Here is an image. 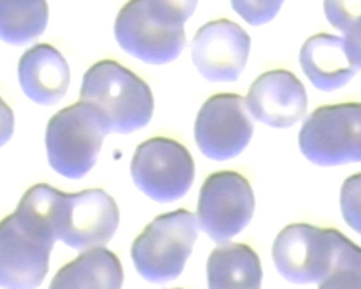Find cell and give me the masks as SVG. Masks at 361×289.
I'll return each instance as SVG.
<instances>
[{
	"mask_svg": "<svg viewBox=\"0 0 361 289\" xmlns=\"http://www.w3.org/2000/svg\"><path fill=\"white\" fill-rule=\"evenodd\" d=\"M50 225L56 240L75 250L103 247L119 226V208L103 188L63 193L37 184L23 195Z\"/></svg>",
	"mask_w": 361,
	"mask_h": 289,
	"instance_id": "6da1fadb",
	"label": "cell"
},
{
	"mask_svg": "<svg viewBox=\"0 0 361 289\" xmlns=\"http://www.w3.org/2000/svg\"><path fill=\"white\" fill-rule=\"evenodd\" d=\"M80 102L92 106L103 116L109 131L119 135H130L146 127L154 115L149 85L110 59L94 63L85 73Z\"/></svg>",
	"mask_w": 361,
	"mask_h": 289,
	"instance_id": "7a4b0ae2",
	"label": "cell"
},
{
	"mask_svg": "<svg viewBox=\"0 0 361 289\" xmlns=\"http://www.w3.org/2000/svg\"><path fill=\"white\" fill-rule=\"evenodd\" d=\"M56 237L38 211L20 199L0 221V288L37 289L50 266Z\"/></svg>",
	"mask_w": 361,
	"mask_h": 289,
	"instance_id": "3957f363",
	"label": "cell"
},
{
	"mask_svg": "<svg viewBox=\"0 0 361 289\" xmlns=\"http://www.w3.org/2000/svg\"><path fill=\"white\" fill-rule=\"evenodd\" d=\"M107 135L103 116L92 106L78 102L59 110L45 128L50 168L68 180H80L94 169Z\"/></svg>",
	"mask_w": 361,
	"mask_h": 289,
	"instance_id": "277c9868",
	"label": "cell"
},
{
	"mask_svg": "<svg viewBox=\"0 0 361 289\" xmlns=\"http://www.w3.org/2000/svg\"><path fill=\"white\" fill-rule=\"evenodd\" d=\"M197 235V217L187 209L155 217L131 246L135 270L151 283L175 281L184 271Z\"/></svg>",
	"mask_w": 361,
	"mask_h": 289,
	"instance_id": "5b68a950",
	"label": "cell"
},
{
	"mask_svg": "<svg viewBox=\"0 0 361 289\" xmlns=\"http://www.w3.org/2000/svg\"><path fill=\"white\" fill-rule=\"evenodd\" d=\"M300 151L322 168L361 163V103L321 106L304 121Z\"/></svg>",
	"mask_w": 361,
	"mask_h": 289,
	"instance_id": "8992f818",
	"label": "cell"
},
{
	"mask_svg": "<svg viewBox=\"0 0 361 289\" xmlns=\"http://www.w3.org/2000/svg\"><path fill=\"white\" fill-rule=\"evenodd\" d=\"M345 235L331 228L292 223L273 244V261L286 281L298 285L321 283L333 271Z\"/></svg>",
	"mask_w": 361,
	"mask_h": 289,
	"instance_id": "52a82bcc",
	"label": "cell"
},
{
	"mask_svg": "<svg viewBox=\"0 0 361 289\" xmlns=\"http://www.w3.org/2000/svg\"><path fill=\"white\" fill-rule=\"evenodd\" d=\"M195 160L175 139L152 137L142 142L131 160V178L145 196L158 204L175 202L193 185Z\"/></svg>",
	"mask_w": 361,
	"mask_h": 289,
	"instance_id": "ba28073f",
	"label": "cell"
},
{
	"mask_svg": "<svg viewBox=\"0 0 361 289\" xmlns=\"http://www.w3.org/2000/svg\"><path fill=\"white\" fill-rule=\"evenodd\" d=\"M255 214V193L247 178L221 171L203 181L197 201L199 228L219 244L231 241L245 229Z\"/></svg>",
	"mask_w": 361,
	"mask_h": 289,
	"instance_id": "9c48e42d",
	"label": "cell"
},
{
	"mask_svg": "<svg viewBox=\"0 0 361 289\" xmlns=\"http://www.w3.org/2000/svg\"><path fill=\"white\" fill-rule=\"evenodd\" d=\"M245 102L236 94H216L202 104L195 122L199 151L214 161L238 157L253 137Z\"/></svg>",
	"mask_w": 361,
	"mask_h": 289,
	"instance_id": "30bf717a",
	"label": "cell"
},
{
	"mask_svg": "<svg viewBox=\"0 0 361 289\" xmlns=\"http://www.w3.org/2000/svg\"><path fill=\"white\" fill-rule=\"evenodd\" d=\"M252 39L235 21L212 20L196 32L191 42V58L203 79L217 83H232L243 74Z\"/></svg>",
	"mask_w": 361,
	"mask_h": 289,
	"instance_id": "8fae6325",
	"label": "cell"
},
{
	"mask_svg": "<svg viewBox=\"0 0 361 289\" xmlns=\"http://www.w3.org/2000/svg\"><path fill=\"white\" fill-rule=\"evenodd\" d=\"M115 38L119 47L149 65L175 61L185 49V29L167 27L154 20L145 0H128L115 20Z\"/></svg>",
	"mask_w": 361,
	"mask_h": 289,
	"instance_id": "7c38bea8",
	"label": "cell"
},
{
	"mask_svg": "<svg viewBox=\"0 0 361 289\" xmlns=\"http://www.w3.org/2000/svg\"><path fill=\"white\" fill-rule=\"evenodd\" d=\"M250 115L273 128L295 125L307 112V92L288 70H271L252 83L245 98Z\"/></svg>",
	"mask_w": 361,
	"mask_h": 289,
	"instance_id": "4fadbf2b",
	"label": "cell"
},
{
	"mask_svg": "<svg viewBox=\"0 0 361 289\" xmlns=\"http://www.w3.org/2000/svg\"><path fill=\"white\" fill-rule=\"evenodd\" d=\"M18 82L23 94L39 106H54L71 83L70 65L50 44H37L21 54Z\"/></svg>",
	"mask_w": 361,
	"mask_h": 289,
	"instance_id": "5bb4252c",
	"label": "cell"
},
{
	"mask_svg": "<svg viewBox=\"0 0 361 289\" xmlns=\"http://www.w3.org/2000/svg\"><path fill=\"white\" fill-rule=\"evenodd\" d=\"M300 65L310 83L324 92L351 82L358 68L343 37L318 33L302 44Z\"/></svg>",
	"mask_w": 361,
	"mask_h": 289,
	"instance_id": "9a60e30c",
	"label": "cell"
},
{
	"mask_svg": "<svg viewBox=\"0 0 361 289\" xmlns=\"http://www.w3.org/2000/svg\"><path fill=\"white\" fill-rule=\"evenodd\" d=\"M123 269L115 253L89 249L56 273L49 289H122Z\"/></svg>",
	"mask_w": 361,
	"mask_h": 289,
	"instance_id": "2e32d148",
	"label": "cell"
},
{
	"mask_svg": "<svg viewBox=\"0 0 361 289\" xmlns=\"http://www.w3.org/2000/svg\"><path fill=\"white\" fill-rule=\"evenodd\" d=\"M208 289H262V265L247 244L216 247L207 262Z\"/></svg>",
	"mask_w": 361,
	"mask_h": 289,
	"instance_id": "e0dca14e",
	"label": "cell"
},
{
	"mask_svg": "<svg viewBox=\"0 0 361 289\" xmlns=\"http://www.w3.org/2000/svg\"><path fill=\"white\" fill-rule=\"evenodd\" d=\"M47 0H0V39L11 46L41 37L49 25Z\"/></svg>",
	"mask_w": 361,
	"mask_h": 289,
	"instance_id": "ac0fdd59",
	"label": "cell"
},
{
	"mask_svg": "<svg viewBox=\"0 0 361 289\" xmlns=\"http://www.w3.org/2000/svg\"><path fill=\"white\" fill-rule=\"evenodd\" d=\"M329 23L343 33L351 56L361 70V0H324Z\"/></svg>",
	"mask_w": 361,
	"mask_h": 289,
	"instance_id": "d6986e66",
	"label": "cell"
},
{
	"mask_svg": "<svg viewBox=\"0 0 361 289\" xmlns=\"http://www.w3.org/2000/svg\"><path fill=\"white\" fill-rule=\"evenodd\" d=\"M318 289H361V247L345 237L333 271Z\"/></svg>",
	"mask_w": 361,
	"mask_h": 289,
	"instance_id": "ffe728a7",
	"label": "cell"
},
{
	"mask_svg": "<svg viewBox=\"0 0 361 289\" xmlns=\"http://www.w3.org/2000/svg\"><path fill=\"white\" fill-rule=\"evenodd\" d=\"M197 2L199 0H145V6L160 25L180 29L195 14Z\"/></svg>",
	"mask_w": 361,
	"mask_h": 289,
	"instance_id": "44dd1931",
	"label": "cell"
},
{
	"mask_svg": "<svg viewBox=\"0 0 361 289\" xmlns=\"http://www.w3.org/2000/svg\"><path fill=\"white\" fill-rule=\"evenodd\" d=\"M341 211L346 225L361 235V172L348 176L343 181Z\"/></svg>",
	"mask_w": 361,
	"mask_h": 289,
	"instance_id": "7402d4cb",
	"label": "cell"
},
{
	"mask_svg": "<svg viewBox=\"0 0 361 289\" xmlns=\"http://www.w3.org/2000/svg\"><path fill=\"white\" fill-rule=\"evenodd\" d=\"M285 0H231L233 11L252 26H262L273 20Z\"/></svg>",
	"mask_w": 361,
	"mask_h": 289,
	"instance_id": "603a6c76",
	"label": "cell"
},
{
	"mask_svg": "<svg viewBox=\"0 0 361 289\" xmlns=\"http://www.w3.org/2000/svg\"><path fill=\"white\" fill-rule=\"evenodd\" d=\"M14 127H16V118L14 112L11 109L5 99L0 97V148L5 147V144L11 140L14 135Z\"/></svg>",
	"mask_w": 361,
	"mask_h": 289,
	"instance_id": "cb8c5ba5",
	"label": "cell"
},
{
	"mask_svg": "<svg viewBox=\"0 0 361 289\" xmlns=\"http://www.w3.org/2000/svg\"><path fill=\"white\" fill-rule=\"evenodd\" d=\"M176 289H180V288H176Z\"/></svg>",
	"mask_w": 361,
	"mask_h": 289,
	"instance_id": "d4e9b609",
	"label": "cell"
}]
</instances>
